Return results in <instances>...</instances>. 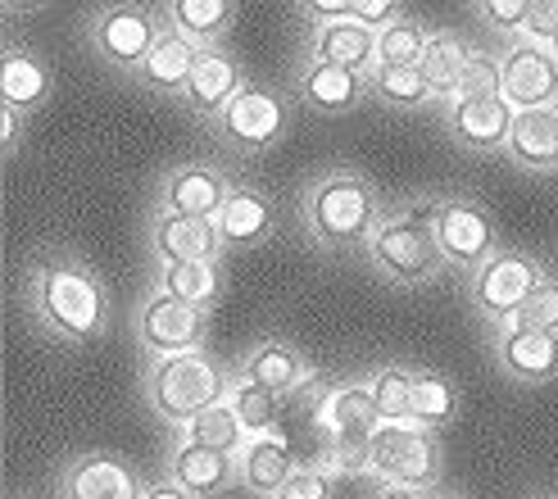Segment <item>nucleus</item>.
I'll return each instance as SVG.
<instances>
[{
	"label": "nucleus",
	"instance_id": "39448f33",
	"mask_svg": "<svg viewBox=\"0 0 558 499\" xmlns=\"http://www.w3.org/2000/svg\"><path fill=\"white\" fill-rule=\"evenodd\" d=\"M554 272L558 268L549 259L505 245L486 268H477L468 277V300H472V309L482 314V322L495 331L509 318H522V309L536 300V291L549 282Z\"/></svg>",
	"mask_w": 558,
	"mask_h": 499
},
{
	"label": "nucleus",
	"instance_id": "bb28decb",
	"mask_svg": "<svg viewBox=\"0 0 558 499\" xmlns=\"http://www.w3.org/2000/svg\"><path fill=\"white\" fill-rule=\"evenodd\" d=\"M50 64L37 50L27 46H10L5 60H0V105L19 109V114H33L50 100Z\"/></svg>",
	"mask_w": 558,
	"mask_h": 499
},
{
	"label": "nucleus",
	"instance_id": "ea45409f",
	"mask_svg": "<svg viewBox=\"0 0 558 499\" xmlns=\"http://www.w3.org/2000/svg\"><path fill=\"white\" fill-rule=\"evenodd\" d=\"M404 14V5H396V0H350V19L373 27V33H381L386 23H396Z\"/></svg>",
	"mask_w": 558,
	"mask_h": 499
},
{
	"label": "nucleus",
	"instance_id": "a878e982",
	"mask_svg": "<svg viewBox=\"0 0 558 499\" xmlns=\"http://www.w3.org/2000/svg\"><path fill=\"white\" fill-rule=\"evenodd\" d=\"M163 27H173L178 37L195 41V46H228V33L236 23V5L232 0H169V5H155Z\"/></svg>",
	"mask_w": 558,
	"mask_h": 499
},
{
	"label": "nucleus",
	"instance_id": "9d476101",
	"mask_svg": "<svg viewBox=\"0 0 558 499\" xmlns=\"http://www.w3.org/2000/svg\"><path fill=\"white\" fill-rule=\"evenodd\" d=\"M132 337H136V345H142L146 364H155V358L195 354V350H205L209 314L191 309V304L163 295V291H146L142 304H136V314H132Z\"/></svg>",
	"mask_w": 558,
	"mask_h": 499
},
{
	"label": "nucleus",
	"instance_id": "49530a36",
	"mask_svg": "<svg viewBox=\"0 0 558 499\" xmlns=\"http://www.w3.org/2000/svg\"><path fill=\"white\" fill-rule=\"evenodd\" d=\"M549 50H554V60H558V37H554V46H549Z\"/></svg>",
	"mask_w": 558,
	"mask_h": 499
},
{
	"label": "nucleus",
	"instance_id": "f704fd0d",
	"mask_svg": "<svg viewBox=\"0 0 558 499\" xmlns=\"http://www.w3.org/2000/svg\"><path fill=\"white\" fill-rule=\"evenodd\" d=\"M228 404L236 409V418H241V427H245L250 436L282 431V409H287V400H282V395H272V391H264V386H255V381H245L236 368H232Z\"/></svg>",
	"mask_w": 558,
	"mask_h": 499
},
{
	"label": "nucleus",
	"instance_id": "f3484780",
	"mask_svg": "<svg viewBox=\"0 0 558 499\" xmlns=\"http://www.w3.org/2000/svg\"><path fill=\"white\" fill-rule=\"evenodd\" d=\"M499 69H505L499 96L513 105V114H522V109H558V60H554V50L513 41V46H505V54H499Z\"/></svg>",
	"mask_w": 558,
	"mask_h": 499
},
{
	"label": "nucleus",
	"instance_id": "2f4dec72",
	"mask_svg": "<svg viewBox=\"0 0 558 499\" xmlns=\"http://www.w3.org/2000/svg\"><path fill=\"white\" fill-rule=\"evenodd\" d=\"M178 446H201V450H214V454H232V459H241V450L250 446V431L241 427L236 409L222 400V404L205 409L186 431H178Z\"/></svg>",
	"mask_w": 558,
	"mask_h": 499
},
{
	"label": "nucleus",
	"instance_id": "dca6fc26",
	"mask_svg": "<svg viewBox=\"0 0 558 499\" xmlns=\"http://www.w3.org/2000/svg\"><path fill=\"white\" fill-rule=\"evenodd\" d=\"M150 264H222V245L214 218H182V214H155L146 223Z\"/></svg>",
	"mask_w": 558,
	"mask_h": 499
},
{
	"label": "nucleus",
	"instance_id": "4c0bfd02",
	"mask_svg": "<svg viewBox=\"0 0 558 499\" xmlns=\"http://www.w3.org/2000/svg\"><path fill=\"white\" fill-rule=\"evenodd\" d=\"M277 499H337V486H331V473L323 463H300Z\"/></svg>",
	"mask_w": 558,
	"mask_h": 499
},
{
	"label": "nucleus",
	"instance_id": "6ab92c4d",
	"mask_svg": "<svg viewBox=\"0 0 558 499\" xmlns=\"http://www.w3.org/2000/svg\"><path fill=\"white\" fill-rule=\"evenodd\" d=\"M277 223H282L277 200L268 196L264 186H245V182L232 186L228 205H222L218 218H214V228H218V236H222L228 249H255V245L272 241Z\"/></svg>",
	"mask_w": 558,
	"mask_h": 499
},
{
	"label": "nucleus",
	"instance_id": "a18cd8bd",
	"mask_svg": "<svg viewBox=\"0 0 558 499\" xmlns=\"http://www.w3.org/2000/svg\"><path fill=\"white\" fill-rule=\"evenodd\" d=\"M532 499H558V490H541V495H532Z\"/></svg>",
	"mask_w": 558,
	"mask_h": 499
},
{
	"label": "nucleus",
	"instance_id": "b1692460",
	"mask_svg": "<svg viewBox=\"0 0 558 499\" xmlns=\"http://www.w3.org/2000/svg\"><path fill=\"white\" fill-rule=\"evenodd\" d=\"M505 159L522 173H558V109H522L513 114V132Z\"/></svg>",
	"mask_w": 558,
	"mask_h": 499
},
{
	"label": "nucleus",
	"instance_id": "6e6552de",
	"mask_svg": "<svg viewBox=\"0 0 558 499\" xmlns=\"http://www.w3.org/2000/svg\"><path fill=\"white\" fill-rule=\"evenodd\" d=\"M159 33H163V19L150 5H105V10H92L87 19V46L96 50V60L132 82L150 60Z\"/></svg>",
	"mask_w": 558,
	"mask_h": 499
},
{
	"label": "nucleus",
	"instance_id": "1a4fd4ad",
	"mask_svg": "<svg viewBox=\"0 0 558 499\" xmlns=\"http://www.w3.org/2000/svg\"><path fill=\"white\" fill-rule=\"evenodd\" d=\"M368 477L377 486H413V490L445 486L440 440L423 427H381L368 446Z\"/></svg>",
	"mask_w": 558,
	"mask_h": 499
},
{
	"label": "nucleus",
	"instance_id": "e433bc0d",
	"mask_svg": "<svg viewBox=\"0 0 558 499\" xmlns=\"http://www.w3.org/2000/svg\"><path fill=\"white\" fill-rule=\"evenodd\" d=\"M499 82H505V69H499V54L477 50V54H472V64L463 69V77H459L454 100H463V96H499Z\"/></svg>",
	"mask_w": 558,
	"mask_h": 499
},
{
	"label": "nucleus",
	"instance_id": "2eb2a0df",
	"mask_svg": "<svg viewBox=\"0 0 558 499\" xmlns=\"http://www.w3.org/2000/svg\"><path fill=\"white\" fill-rule=\"evenodd\" d=\"M291 96H295V105H304L318 119H345L364 100H373L368 73L323 64V60H300L295 64V92Z\"/></svg>",
	"mask_w": 558,
	"mask_h": 499
},
{
	"label": "nucleus",
	"instance_id": "58836bf2",
	"mask_svg": "<svg viewBox=\"0 0 558 499\" xmlns=\"http://www.w3.org/2000/svg\"><path fill=\"white\" fill-rule=\"evenodd\" d=\"M522 322H526V327L549 331V337H558V272H554L549 282L536 291V300L522 309Z\"/></svg>",
	"mask_w": 558,
	"mask_h": 499
},
{
	"label": "nucleus",
	"instance_id": "aec40b11",
	"mask_svg": "<svg viewBox=\"0 0 558 499\" xmlns=\"http://www.w3.org/2000/svg\"><path fill=\"white\" fill-rule=\"evenodd\" d=\"M236 373L245 377V381H255V386H264V391H272V395H282V400H291L300 386H304V377H314V368H310V358H304L291 341H282V337H264V341H255L245 350V358L236 364Z\"/></svg>",
	"mask_w": 558,
	"mask_h": 499
},
{
	"label": "nucleus",
	"instance_id": "412c9836",
	"mask_svg": "<svg viewBox=\"0 0 558 499\" xmlns=\"http://www.w3.org/2000/svg\"><path fill=\"white\" fill-rule=\"evenodd\" d=\"M304 60H323V64H341L354 73H373L377 69V33L354 19H331V23H310V50Z\"/></svg>",
	"mask_w": 558,
	"mask_h": 499
},
{
	"label": "nucleus",
	"instance_id": "7c9ffc66",
	"mask_svg": "<svg viewBox=\"0 0 558 499\" xmlns=\"http://www.w3.org/2000/svg\"><path fill=\"white\" fill-rule=\"evenodd\" d=\"M368 92L377 105H386L390 114H423L436 105V92L427 87L423 69H373Z\"/></svg>",
	"mask_w": 558,
	"mask_h": 499
},
{
	"label": "nucleus",
	"instance_id": "f257e3e1",
	"mask_svg": "<svg viewBox=\"0 0 558 499\" xmlns=\"http://www.w3.org/2000/svg\"><path fill=\"white\" fill-rule=\"evenodd\" d=\"M27 318L54 345H96L109 327V291L73 249H41L23 277Z\"/></svg>",
	"mask_w": 558,
	"mask_h": 499
},
{
	"label": "nucleus",
	"instance_id": "c9c22d12",
	"mask_svg": "<svg viewBox=\"0 0 558 499\" xmlns=\"http://www.w3.org/2000/svg\"><path fill=\"white\" fill-rule=\"evenodd\" d=\"M472 14L505 41H518L526 33V23H532V14H536V0H477Z\"/></svg>",
	"mask_w": 558,
	"mask_h": 499
},
{
	"label": "nucleus",
	"instance_id": "4be33fe9",
	"mask_svg": "<svg viewBox=\"0 0 558 499\" xmlns=\"http://www.w3.org/2000/svg\"><path fill=\"white\" fill-rule=\"evenodd\" d=\"M163 477L195 499H214L222 490L241 486V463L232 454H214L201 446H173V454L163 459Z\"/></svg>",
	"mask_w": 558,
	"mask_h": 499
},
{
	"label": "nucleus",
	"instance_id": "79ce46f5",
	"mask_svg": "<svg viewBox=\"0 0 558 499\" xmlns=\"http://www.w3.org/2000/svg\"><path fill=\"white\" fill-rule=\"evenodd\" d=\"M142 499H195V495H186L182 486H173L169 477H159V482H146V495Z\"/></svg>",
	"mask_w": 558,
	"mask_h": 499
},
{
	"label": "nucleus",
	"instance_id": "ddd939ff",
	"mask_svg": "<svg viewBox=\"0 0 558 499\" xmlns=\"http://www.w3.org/2000/svg\"><path fill=\"white\" fill-rule=\"evenodd\" d=\"M490 358L518 386H549L558 377V337L526 327L522 318H509L505 327L490 331Z\"/></svg>",
	"mask_w": 558,
	"mask_h": 499
},
{
	"label": "nucleus",
	"instance_id": "f03ea898",
	"mask_svg": "<svg viewBox=\"0 0 558 499\" xmlns=\"http://www.w3.org/2000/svg\"><path fill=\"white\" fill-rule=\"evenodd\" d=\"M381 191L354 169H327L300 191V223L323 255H364L386 223Z\"/></svg>",
	"mask_w": 558,
	"mask_h": 499
},
{
	"label": "nucleus",
	"instance_id": "423d86ee",
	"mask_svg": "<svg viewBox=\"0 0 558 499\" xmlns=\"http://www.w3.org/2000/svg\"><path fill=\"white\" fill-rule=\"evenodd\" d=\"M432 228L440 241V255L454 272L472 277L477 268H486L505 241H499V223L486 200L468 196V191H440L436 196V214H432Z\"/></svg>",
	"mask_w": 558,
	"mask_h": 499
},
{
	"label": "nucleus",
	"instance_id": "0eeeda50",
	"mask_svg": "<svg viewBox=\"0 0 558 499\" xmlns=\"http://www.w3.org/2000/svg\"><path fill=\"white\" fill-rule=\"evenodd\" d=\"M291 127V96L272 82H250V87L232 100V109L214 123L218 146L236 159H255L272 150Z\"/></svg>",
	"mask_w": 558,
	"mask_h": 499
},
{
	"label": "nucleus",
	"instance_id": "4468645a",
	"mask_svg": "<svg viewBox=\"0 0 558 499\" xmlns=\"http://www.w3.org/2000/svg\"><path fill=\"white\" fill-rule=\"evenodd\" d=\"M245 87H250V73H245V64L236 60V54L228 46H205L201 60H195V73L186 82V92H182V105H186V114L195 123L214 127Z\"/></svg>",
	"mask_w": 558,
	"mask_h": 499
},
{
	"label": "nucleus",
	"instance_id": "a19ab883",
	"mask_svg": "<svg viewBox=\"0 0 558 499\" xmlns=\"http://www.w3.org/2000/svg\"><path fill=\"white\" fill-rule=\"evenodd\" d=\"M0 146H5V159L23 150V114L10 105H0Z\"/></svg>",
	"mask_w": 558,
	"mask_h": 499
},
{
	"label": "nucleus",
	"instance_id": "cd10ccee",
	"mask_svg": "<svg viewBox=\"0 0 558 499\" xmlns=\"http://www.w3.org/2000/svg\"><path fill=\"white\" fill-rule=\"evenodd\" d=\"M150 291L209 314L228 291V277H222V264H150Z\"/></svg>",
	"mask_w": 558,
	"mask_h": 499
},
{
	"label": "nucleus",
	"instance_id": "9b49d317",
	"mask_svg": "<svg viewBox=\"0 0 558 499\" xmlns=\"http://www.w3.org/2000/svg\"><path fill=\"white\" fill-rule=\"evenodd\" d=\"M440 127L459 150L495 159V155H505V146H509L513 105L505 96H463V100L440 105Z\"/></svg>",
	"mask_w": 558,
	"mask_h": 499
},
{
	"label": "nucleus",
	"instance_id": "72a5a7b5",
	"mask_svg": "<svg viewBox=\"0 0 558 499\" xmlns=\"http://www.w3.org/2000/svg\"><path fill=\"white\" fill-rule=\"evenodd\" d=\"M368 386L381 427H413V368L381 364L368 373Z\"/></svg>",
	"mask_w": 558,
	"mask_h": 499
},
{
	"label": "nucleus",
	"instance_id": "a211bd4d",
	"mask_svg": "<svg viewBox=\"0 0 558 499\" xmlns=\"http://www.w3.org/2000/svg\"><path fill=\"white\" fill-rule=\"evenodd\" d=\"M60 495L64 499H142L146 482L132 473V463L105 450H82L77 459L64 463L60 473Z\"/></svg>",
	"mask_w": 558,
	"mask_h": 499
},
{
	"label": "nucleus",
	"instance_id": "20e7f679",
	"mask_svg": "<svg viewBox=\"0 0 558 499\" xmlns=\"http://www.w3.org/2000/svg\"><path fill=\"white\" fill-rule=\"evenodd\" d=\"M228 391H232V368H222L209 350L155 358V364H146V381H142L150 413L173 431H186L205 409L228 400Z\"/></svg>",
	"mask_w": 558,
	"mask_h": 499
},
{
	"label": "nucleus",
	"instance_id": "5701e85b",
	"mask_svg": "<svg viewBox=\"0 0 558 499\" xmlns=\"http://www.w3.org/2000/svg\"><path fill=\"white\" fill-rule=\"evenodd\" d=\"M241 490H250L255 499H277L282 486L291 482V473L300 467L287 431H268V436H250V446L241 450Z\"/></svg>",
	"mask_w": 558,
	"mask_h": 499
},
{
	"label": "nucleus",
	"instance_id": "c85d7f7f",
	"mask_svg": "<svg viewBox=\"0 0 558 499\" xmlns=\"http://www.w3.org/2000/svg\"><path fill=\"white\" fill-rule=\"evenodd\" d=\"M472 50L459 33H450V27H436L432 33V41H427V54H423V77H427V87L436 92V109L440 105H450L454 100V92H459V77H463V69L472 64Z\"/></svg>",
	"mask_w": 558,
	"mask_h": 499
},
{
	"label": "nucleus",
	"instance_id": "473e14b6",
	"mask_svg": "<svg viewBox=\"0 0 558 499\" xmlns=\"http://www.w3.org/2000/svg\"><path fill=\"white\" fill-rule=\"evenodd\" d=\"M436 27H427L417 14H400L396 23H386L377 33V69H417L427 54V41H432Z\"/></svg>",
	"mask_w": 558,
	"mask_h": 499
},
{
	"label": "nucleus",
	"instance_id": "f8f14e48",
	"mask_svg": "<svg viewBox=\"0 0 558 499\" xmlns=\"http://www.w3.org/2000/svg\"><path fill=\"white\" fill-rule=\"evenodd\" d=\"M232 178L209 159L173 163L155 186V214H182V218H218V209L232 196Z\"/></svg>",
	"mask_w": 558,
	"mask_h": 499
},
{
	"label": "nucleus",
	"instance_id": "37998d69",
	"mask_svg": "<svg viewBox=\"0 0 558 499\" xmlns=\"http://www.w3.org/2000/svg\"><path fill=\"white\" fill-rule=\"evenodd\" d=\"M368 499H432V490H413V486H373Z\"/></svg>",
	"mask_w": 558,
	"mask_h": 499
},
{
	"label": "nucleus",
	"instance_id": "393cba45",
	"mask_svg": "<svg viewBox=\"0 0 558 499\" xmlns=\"http://www.w3.org/2000/svg\"><path fill=\"white\" fill-rule=\"evenodd\" d=\"M195 60H201V46L178 37L173 27H163L155 50H150V60L142 64V73H136V87H146L150 96H178L186 92V82L195 73Z\"/></svg>",
	"mask_w": 558,
	"mask_h": 499
},
{
	"label": "nucleus",
	"instance_id": "7ed1b4c3",
	"mask_svg": "<svg viewBox=\"0 0 558 499\" xmlns=\"http://www.w3.org/2000/svg\"><path fill=\"white\" fill-rule=\"evenodd\" d=\"M432 214H436V196H409L404 205L386 214V223L364 249V264L373 268L377 282L396 291H423L450 268L440 255Z\"/></svg>",
	"mask_w": 558,
	"mask_h": 499
},
{
	"label": "nucleus",
	"instance_id": "c03bdc74",
	"mask_svg": "<svg viewBox=\"0 0 558 499\" xmlns=\"http://www.w3.org/2000/svg\"><path fill=\"white\" fill-rule=\"evenodd\" d=\"M432 499H468V495H463V490H454V486H436V490H432Z\"/></svg>",
	"mask_w": 558,
	"mask_h": 499
},
{
	"label": "nucleus",
	"instance_id": "c756f323",
	"mask_svg": "<svg viewBox=\"0 0 558 499\" xmlns=\"http://www.w3.org/2000/svg\"><path fill=\"white\" fill-rule=\"evenodd\" d=\"M454 418H459L454 377L432 373V368H413V427L440 436L445 427H454Z\"/></svg>",
	"mask_w": 558,
	"mask_h": 499
}]
</instances>
